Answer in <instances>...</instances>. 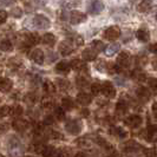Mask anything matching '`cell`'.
<instances>
[{
	"label": "cell",
	"instance_id": "obj_25",
	"mask_svg": "<svg viewBox=\"0 0 157 157\" xmlns=\"http://www.w3.org/2000/svg\"><path fill=\"white\" fill-rule=\"evenodd\" d=\"M24 112V109L21 105H19V104H14L13 106H11V109H10V115H12L13 117H20L21 115H23Z\"/></svg>",
	"mask_w": 157,
	"mask_h": 157
},
{
	"label": "cell",
	"instance_id": "obj_50",
	"mask_svg": "<svg viewBox=\"0 0 157 157\" xmlns=\"http://www.w3.org/2000/svg\"><path fill=\"white\" fill-rule=\"evenodd\" d=\"M76 156H78V157H83V156H86V154H83V152H79V154H77Z\"/></svg>",
	"mask_w": 157,
	"mask_h": 157
},
{
	"label": "cell",
	"instance_id": "obj_31",
	"mask_svg": "<svg viewBox=\"0 0 157 157\" xmlns=\"http://www.w3.org/2000/svg\"><path fill=\"white\" fill-rule=\"evenodd\" d=\"M75 106V103L71 98H63L62 99V108H63L65 111L67 110H72Z\"/></svg>",
	"mask_w": 157,
	"mask_h": 157
},
{
	"label": "cell",
	"instance_id": "obj_22",
	"mask_svg": "<svg viewBox=\"0 0 157 157\" xmlns=\"http://www.w3.org/2000/svg\"><path fill=\"white\" fill-rule=\"evenodd\" d=\"M25 39L29 45H37L40 43V37L38 33H29Z\"/></svg>",
	"mask_w": 157,
	"mask_h": 157
},
{
	"label": "cell",
	"instance_id": "obj_30",
	"mask_svg": "<svg viewBox=\"0 0 157 157\" xmlns=\"http://www.w3.org/2000/svg\"><path fill=\"white\" fill-rule=\"evenodd\" d=\"M110 134L111 135H116L119 138H125L128 136V132L125 130H123L122 128H111L110 129Z\"/></svg>",
	"mask_w": 157,
	"mask_h": 157
},
{
	"label": "cell",
	"instance_id": "obj_41",
	"mask_svg": "<svg viewBox=\"0 0 157 157\" xmlns=\"http://www.w3.org/2000/svg\"><path fill=\"white\" fill-rule=\"evenodd\" d=\"M53 122H55V116H53V115H47L46 117L44 118L43 124H44V125H52Z\"/></svg>",
	"mask_w": 157,
	"mask_h": 157
},
{
	"label": "cell",
	"instance_id": "obj_23",
	"mask_svg": "<svg viewBox=\"0 0 157 157\" xmlns=\"http://www.w3.org/2000/svg\"><path fill=\"white\" fill-rule=\"evenodd\" d=\"M41 155L46 157H56V156H59V152L53 147H44V149L41 151Z\"/></svg>",
	"mask_w": 157,
	"mask_h": 157
},
{
	"label": "cell",
	"instance_id": "obj_34",
	"mask_svg": "<svg viewBox=\"0 0 157 157\" xmlns=\"http://www.w3.org/2000/svg\"><path fill=\"white\" fill-rule=\"evenodd\" d=\"M132 78L135 79V80H137V82H144L145 80V73L143 72V71L141 70H135L134 72H132Z\"/></svg>",
	"mask_w": 157,
	"mask_h": 157
},
{
	"label": "cell",
	"instance_id": "obj_38",
	"mask_svg": "<svg viewBox=\"0 0 157 157\" xmlns=\"http://www.w3.org/2000/svg\"><path fill=\"white\" fill-rule=\"evenodd\" d=\"M10 109L11 106H7V105H4L0 108V118H4L10 115Z\"/></svg>",
	"mask_w": 157,
	"mask_h": 157
},
{
	"label": "cell",
	"instance_id": "obj_44",
	"mask_svg": "<svg viewBox=\"0 0 157 157\" xmlns=\"http://www.w3.org/2000/svg\"><path fill=\"white\" fill-rule=\"evenodd\" d=\"M7 20V12L4 10H0V24H4Z\"/></svg>",
	"mask_w": 157,
	"mask_h": 157
},
{
	"label": "cell",
	"instance_id": "obj_35",
	"mask_svg": "<svg viewBox=\"0 0 157 157\" xmlns=\"http://www.w3.org/2000/svg\"><path fill=\"white\" fill-rule=\"evenodd\" d=\"M104 46H105V45L103 44V41H101V40H94V41L91 43V47L94 48L97 53L102 52L103 48H104Z\"/></svg>",
	"mask_w": 157,
	"mask_h": 157
},
{
	"label": "cell",
	"instance_id": "obj_39",
	"mask_svg": "<svg viewBox=\"0 0 157 157\" xmlns=\"http://www.w3.org/2000/svg\"><path fill=\"white\" fill-rule=\"evenodd\" d=\"M11 16L14 17V18H20V17L23 16V10H21L20 7L12 8V11H11Z\"/></svg>",
	"mask_w": 157,
	"mask_h": 157
},
{
	"label": "cell",
	"instance_id": "obj_47",
	"mask_svg": "<svg viewBox=\"0 0 157 157\" xmlns=\"http://www.w3.org/2000/svg\"><path fill=\"white\" fill-rule=\"evenodd\" d=\"M80 115H82L83 117H89V115H90V111L87 110V109H83V110L80 111Z\"/></svg>",
	"mask_w": 157,
	"mask_h": 157
},
{
	"label": "cell",
	"instance_id": "obj_40",
	"mask_svg": "<svg viewBox=\"0 0 157 157\" xmlns=\"http://www.w3.org/2000/svg\"><path fill=\"white\" fill-rule=\"evenodd\" d=\"M91 92L94 94V96H98V94H101V84L94 83V84L91 85Z\"/></svg>",
	"mask_w": 157,
	"mask_h": 157
},
{
	"label": "cell",
	"instance_id": "obj_12",
	"mask_svg": "<svg viewBox=\"0 0 157 157\" xmlns=\"http://www.w3.org/2000/svg\"><path fill=\"white\" fill-rule=\"evenodd\" d=\"M136 94H137V97L140 98L141 102H148L150 99V97H151V92H150L147 87H144V86L138 87V89L136 90Z\"/></svg>",
	"mask_w": 157,
	"mask_h": 157
},
{
	"label": "cell",
	"instance_id": "obj_33",
	"mask_svg": "<svg viewBox=\"0 0 157 157\" xmlns=\"http://www.w3.org/2000/svg\"><path fill=\"white\" fill-rule=\"evenodd\" d=\"M56 84L58 85V87H59L60 90H67L69 86H70V82L64 78H58L56 80Z\"/></svg>",
	"mask_w": 157,
	"mask_h": 157
},
{
	"label": "cell",
	"instance_id": "obj_43",
	"mask_svg": "<svg viewBox=\"0 0 157 157\" xmlns=\"http://www.w3.org/2000/svg\"><path fill=\"white\" fill-rule=\"evenodd\" d=\"M78 145L80 148H89L91 145V143L87 141L86 138H80L78 140Z\"/></svg>",
	"mask_w": 157,
	"mask_h": 157
},
{
	"label": "cell",
	"instance_id": "obj_49",
	"mask_svg": "<svg viewBox=\"0 0 157 157\" xmlns=\"http://www.w3.org/2000/svg\"><path fill=\"white\" fill-rule=\"evenodd\" d=\"M156 48H157L156 44H152V45H150L149 46V50L152 52V53H156Z\"/></svg>",
	"mask_w": 157,
	"mask_h": 157
},
{
	"label": "cell",
	"instance_id": "obj_11",
	"mask_svg": "<svg viewBox=\"0 0 157 157\" xmlns=\"http://www.w3.org/2000/svg\"><path fill=\"white\" fill-rule=\"evenodd\" d=\"M31 59L37 64V65H41L44 63V59H45V56L44 52L40 50V48H36L31 52Z\"/></svg>",
	"mask_w": 157,
	"mask_h": 157
},
{
	"label": "cell",
	"instance_id": "obj_6",
	"mask_svg": "<svg viewBox=\"0 0 157 157\" xmlns=\"http://www.w3.org/2000/svg\"><path fill=\"white\" fill-rule=\"evenodd\" d=\"M69 18H70L71 25H78V24L86 21V14H84L80 11H72Z\"/></svg>",
	"mask_w": 157,
	"mask_h": 157
},
{
	"label": "cell",
	"instance_id": "obj_15",
	"mask_svg": "<svg viewBox=\"0 0 157 157\" xmlns=\"http://www.w3.org/2000/svg\"><path fill=\"white\" fill-rule=\"evenodd\" d=\"M70 67L71 69H73L75 71H78V72H86L87 71V66L86 64L84 63V62H82V60H78V59H75V60H72L70 63Z\"/></svg>",
	"mask_w": 157,
	"mask_h": 157
},
{
	"label": "cell",
	"instance_id": "obj_14",
	"mask_svg": "<svg viewBox=\"0 0 157 157\" xmlns=\"http://www.w3.org/2000/svg\"><path fill=\"white\" fill-rule=\"evenodd\" d=\"M136 37H137V39L142 41V43H148L150 40V32L148 29H145V27H142L138 31L136 32Z\"/></svg>",
	"mask_w": 157,
	"mask_h": 157
},
{
	"label": "cell",
	"instance_id": "obj_9",
	"mask_svg": "<svg viewBox=\"0 0 157 157\" xmlns=\"http://www.w3.org/2000/svg\"><path fill=\"white\" fill-rule=\"evenodd\" d=\"M129 62H130V55H129V52H126V51H122V52L119 53V56L117 57L118 66H119L121 69H123V67H128Z\"/></svg>",
	"mask_w": 157,
	"mask_h": 157
},
{
	"label": "cell",
	"instance_id": "obj_28",
	"mask_svg": "<svg viewBox=\"0 0 157 157\" xmlns=\"http://www.w3.org/2000/svg\"><path fill=\"white\" fill-rule=\"evenodd\" d=\"M37 99H38V97H37V94H33V92H30V94H25V97H24V102L26 103L27 105H34L36 102H37Z\"/></svg>",
	"mask_w": 157,
	"mask_h": 157
},
{
	"label": "cell",
	"instance_id": "obj_17",
	"mask_svg": "<svg viewBox=\"0 0 157 157\" xmlns=\"http://www.w3.org/2000/svg\"><path fill=\"white\" fill-rule=\"evenodd\" d=\"M13 87V82L10 78L0 79V91L1 92H10Z\"/></svg>",
	"mask_w": 157,
	"mask_h": 157
},
{
	"label": "cell",
	"instance_id": "obj_5",
	"mask_svg": "<svg viewBox=\"0 0 157 157\" xmlns=\"http://www.w3.org/2000/svg\"><path fill=\"white\" fill-rule=\"evenodd\" d=\"M104 2L102 0H92L91 4L89 5V13L92 16H97L99 13H102L104 10Z\"/></svg>",
	"mask_w": 157,
	"mask_h": 157
},
{
	"label": "cell",
	"instance_id": "obj_24",
	"mask_svg": "<svg viewBox=\"0 0 157 157\" xmlns=\"http://www.w3.org/2000/svg\"><path fill=\"white\" fill-rule=\"evenodd\" d=\"M41 41H43L45 45L53 46V45L56 44V37L52 34V33H45V34L41 37Z\"/></svg>",
	"mask_w": 157,
	"mask_h": 157
},
{
	"label": "cell",
	"instance_id": "obj_13",
	"mask_svg": "<svg viewBox=\"0 0 157 157\" xmlns=\"http://www.w3.org/2000/svg\"><path fill=\"white\" fill-rule=\"evenodd\" d=\"M76 101H77V103L80 104V105L86 106V105H89L90 103L92 102V97H91V94H86V92H79V94H77Z\"/></svg>",
	"mask_w": 157,
	"mask_h": 157
},
{
	"label": "cell",
	"instance_id": "obj_45",
	"mask_svg": "<svg viewBox=\"0 0 157 157\" xmlns=\"http://www.w3.org/2000/svg\"><path fill=\"white\" fill-rule=\"evenodd\" d=\"M148 82H149L150 87L154 90V92H156V87H157V80H156V78H154V77H152V78H150Z\"/></svg>",
	"mask_w": 157,
	"mask_h": 157
},
{
	"label": "cell",
	"instance_id": "obj_27",
	"mask_svg": "<svg viewBox=\"0 0 157 157\" xmlns=\"http://www.w3.org/2000/svg\"><path fill=\"white\" fill-rule=\"evenodd\" d=\"M43 89H44V91H45L47 94H55V91H56V85L51 80H45L44 84H43Z\"/></svg>",
	"mask_w": 157,
	"mask_h": 157
},
{
	"label": "cell",
	"instance_id": "obj_16",
	"mask_svg": "<svg viewBox=\"0 0 157 157\" xmlns=\"http://www.w3.org/2000/svg\"><path fill=\"white\" fill-rule=\"evenodd\" d=\"M140 148H141V147H140V144H137L135 141L125 142V143L123 144V151L126 152V154H132L134 151L138 150Z\"/></svg>",
	"mask_w": 157,
	"mask_h": 157
},
{
	"label": "cell",
	"instance_id": "obj_46",
	"mask_svg": "<svg viewBox=\"0 0 157 157\" xmlns=\"http://www.w3.org/2000/svg\"><path fill=\"white\" fill-rule=\"evenodd\" d=\"M34 2H36L38 6H45L47 2V0H34Z\"/></svg>",
	"mask_w": 157,
	"mask_h": 157
},
{
	"label": "cell",
	"instance_id": "obj_20",
	"mask_svg": "<svg viewBox=\"0 0 157 157\" xmlns=\"http://www.w3.org/2000/svg\"><path fill=\"white\" fill-rule=\"evenodd\" d=\"M71 70L70 67V63L65 62V60H62L56 65V71L58 73H62V75H65V73H69V71Z\"/></svg>",
	"mask_w": 157,
	"mask_h": 157
},
{
	"label": "cell",
	"instance_id": "obj_36",
	"mask_svg": "<svg viewBox=\"0 0 157 157\" xmlns=\"http://www.w3.org/2000/svg\"><path fill=\"white\" fill-rule=\"evenodd\" d=\"M69 40H70L73 45H76V46H82V45H84V39H83L80 36H73V37H70Z\"/></svg>",
	"mask_w": 157,
	"mask_h": 157
},
{
	"label": "cell",
	"instance_id": "obj_3",
	"mask_svg": "<svg viewBox=\"0 0 157 157\" xmlns=\"http://www.w3.org/2000/svg\"><path fill=\"white\" fill-rule=\"evenodd\" d=\"M119 37H121V29L118 27L117 25L109 26V27L104 31V38L106 40L113 41V40L118 39Z\"/></svg>",
	"mask_w": 157,
	"mask_h": 157
},
{
	"label": "cell",
	"instance_id": "obj_8",
	"mask_svg": "<svg viewBox=\"0 0 157 157\" xmlns=\"http://www.w3.org/2000/svg\"><path fill=\"white\" fill-rule=\"evenodd\" d=\"M59 52L63 56H69L73 52V44L70 40H64L59 44Z\"/></svg>",
	"mask_w": 157,
	"mask_h": 157
},
{
	"label": "cell",
	"instance_id": "obj_7",
	"mask_svg": "<svg viewBox=\"0 0 157 157\" xmlns=\"http://www.w3.org/2000/svg\"><path fill=\"white\" fill-rule=\"evenodd\" d=\"M142 117L140 115H131L125 119V124L128 126H130L131 129H136L138 126H141L142 124Z\"/></svg>",
	"mask_w": 157,
	"mask_h": 157
},
{
	"label": "cell",
	"instance_id": "obj_29",
	"mask_svg": "<svg viewBox=\"0 0 157 157\" xmlns=\"http://www.w3.org/2000/svg\"><path fill=\"white\" fill-rule=\"evenodd\" d=\"M0 50L4 52H11L13 50V44L11 43V40L5 39L0 43Z\"/></svg>",
	"mask_w": 157,
	"mask_h": 157
},
{
	"label": "cell",
	"instance_id": "obj_26",
	"mask_svg": "<svg viewBox=\"0 0 157 157\" xmlns=\"http://www.w3.org/2000/svg\"><path fill=\"white\" fill-rule=\"evenodd\" d=\"M119 47H121L119 44L113 43V44H111V45H109V46H106V48H105V53H106V56L111 57V56L116 55L118 51H119Z\"/></svg>",
	"mask_w": 157,
	"mask_h": 157
},
{
	"label": "cell",
	"instance_id": "obj_2",
	"mask_svg": "<svg viewBox=\"0 0 157 157\" xmlns=\"http://www.w3.org/2000/svg\"><path fill=\"white\" fill-rule=\"evenodd\" d=\"M33 25L39 30H45L51 26V20L44 14H36L33 18Z\"/></svg>",
	"mask_w": 157,
	"mask_h": 157
},
{
	"label": "cell",
	"instance_id": "obj_4",
	"mask_svg": "<svg viewBox=\"0 0 157 157\" xmlns=\"http://www.w3.org/2000/svg\"><path fill=\"white\" fill-rule=\"evenodd\" d=\"M101 92H103L106 98H113L116 96V89L111 82L105 80L101 84Z\"/></svg>",
	"mask_w": 157,
	"mask_h": 157
},
{
	"label": "cell",
	"instance_id": "obj_21",
	"mask_svg": "<svg viewBox=\"0 0 157 157\" xmlns=\"http://www.w3.org/2000/svg\"><path fill=\"white\" fill-rule=\"evenodd\" d=\"M128 112V103H125L124 101H118V103L116 104V113L118 116H123Z\"/></svg>",
	"mask_w": 157,
	"mask_h": 157
},
{
	"label": "cell",
	"instance_id": "obj_32",
	"mask_svg": "<svg viewBox=\"0 0 157 157\" xmlns=\"http://www.w3.org/2000/svg\"><path fill=\"white\" fill-rule=\"evenodd\" d=\"M76 83H77V86L78 87H86L87 85H89V78L85 77L84 75H82V76H78V77H77Z\"/></svg>",
	"mask_w": 157,
	"mask_h": 157
},
{
	"label": "cell",
	"instance_id": "obj_19",
	"mask_svg": "<svg viewBox=\"0 0 157 157\" xmlns=\"http://www.w3.org/2000/svg\"><path fill=\"white\" fill-rule=\"evenodd\" d=\"M152 8V0H142L138 5V12L141 13H148Z\"/></svg>",
	"mask_w": 157,
	"mask_h": 157
},
{
	"label": "cell",
	"instance_id": "obj_10",
	"mask_svg": "<svg viewBox=\"0 0 157 157\" xmlns=\"http://www.w3.org/2000/svg\"><path fill=\"white\" fill-rule=\"evenodd\" d=\"M12 126H13V129H14L16 131H20V132H23V131H25V130H27V129H29L30 124H29V122H27V121L18 118V119H14V121H13Z\"/></svg>",
	"mask_w": 157,
	"mask_h": 157
},
{
	"label": "cell",
	"instance_id": "obj_42",
	"mask_svg": "<svg viewBox=\"0 0 157 157\" xmlns=\"http://www.w3.org/2000/svg\"><path fill=\"white\" fill-rule=\"evenodd\" d=\"M41 106H43V109H45V110H50V109H52L53 108V102L52 101H50V99H45V101H43L41 103Z\"/></svg>",
	"mask_w": 157,
	"mask_h": 157
},
{
	"label": "cell",
	"instance_id": "obj_37",
	"mask_svg": "<svg viewBox=\"0 0 157 157\" xmlns=\"http://www.w3.org/2000/svg\"><path fill=\"white\" fill-rule=\"evenodd\" d=\"M55 117L56 119H58L60 122H63L64 119H65V110H64L63 108H56Z\"/></svg>",
	"mask_w": 157,
	"mask_h": 157
},
{
	"label": "cell",
	"instance_id": "obj_51",
	"mask_svg": "<svg viewBox=\"0 0 157 157\" xmlns=\"http://www.w3.org/2000/svg\"><path fill=\"white\" fill-rule=\"evenodd\" d=\"M152 64H154V65H152V66H154V69L156 70V59H154V62H152Z\"/></svg>",
	"mask_w": 157,
	"mask_h": 157
},
{
	"label": "cell",
	"instance_id": "obj_1",
	"mask_svg": "<svg viewBox=\"0 0 157 157\" xmlns=\"http://www.w3.org/2000/svg\"><path fill=\"white\" fill-rule=\"evenodd\" d=\"M82 129H83V123L78 119H71L65 123V131L73 136L80 134Z\"/></svg>",
	"mask_w": 157,
	"mask_h": 157
},
{
	"label": "cell",
	"instance_id": "obj_48",
	"mask_svg": "<svg viewBox=\"0 0 157 157\" xmlns=\"http://www.w3.org/2000/svg\"><path fill=\"white\" fill-rule=\"evenodd\" d=\"M152 113H154V116H155V117L157 116V104L156 103H154V104H152Z\"/></svg>",
	"mask_w": 157,
	"mask_h": 157
},
{
	"label": "cell",
	"instance_id": "obj_18",
	"mask_svg": "<svg viewBox=\"0 0 157 157\" xmlns=\"http://www.w3.org/2000/svg\"><path fill=\"white\" fill-rule=\"evenodd\" d=\"M97 55H98V53H97L91 46L89 47V48H86V50H84L83 53H82L83 59L86 60V62H92V60H94L96 57H97Z\"/></svg>",
	"mask_w": 157,
	"mask_h": 157
}]
</instances>
